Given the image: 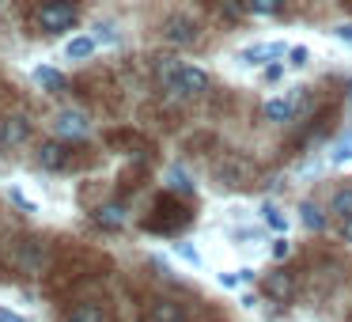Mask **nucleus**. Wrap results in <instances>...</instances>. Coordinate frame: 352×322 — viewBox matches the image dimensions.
Here are the masks:
<instances>
[{
    "instance_id": "nucleus-1",
    "label": "nucleus",
    "mask_w": 352,
    "mask_h": 322,
    "mask_svg": "<svg viewBox=\"0 0 352 322\" xmlns=\"http://www.w3.org/2000/svg\"><path fill=\"white\" fill-rule=\"evenodd\" d=\"M160 80H163V92L170 99H193L208 87V72L197 69V65H178L175 57H163L160 65Z\"/></svg>"
},
{
    "instance_id": "nucleus-2",
    "label": "nucleus",
    "mask_w": 352,
    "mask_h": 322,
    "mask_svg": "<svg viewBox=\"0 0 352 322\" xmlns=\"http://www.w3.org/2000/svg\"><path fill=\"white\" fill-rule=\"evenodd\" d=\"M72 23H76V8H72L69 0H50V4H42V12H38L42 31L57 34V31H69Z\"/></svg>"
},
{
    "instance_id": "nucleus-3",
    "label": "nucleus",
    "mask_w": 352,
    "mask_h": 322,
    "mask_svg": "<svg viewBox=\"0 0 352 322\" xmlns=\"http://www.w3.org/2000/svg\"><path fill=\"white\" fill-rule=\"evenodd\" d=\"M163 39L175 42V46H190L193 39H197V23L186 16H170L167 23H163Z\"/></svg>"
},
{
    "instance_id": "nucleus-4",
    "label": "nucleus",
    "mask_w": 352,
    "mask_h": 322,
    "mask_svg": "<svg viewBox=\"0 0 352 322\" xmlns=\"http://www.w3.org/2000/svg\"><path fill=\"white\" fill-rule=\"evenodd\" d=\"M31 137V125H27V118H4L0 122V148H19L23 140Z\"/></svg>"
},
{
    "instance_id": "nucleus-5",
    "label": "nucleus",
    "mask_w": 352,
    "mask_h": 322,
    "mask_svg": "<svg viewBox=\"0 0 352 322\" xmlns=\"http://www.w3.org/2000/svg\"><path fill=\"white\" fill-rule=\"evenodd\" d=\"M54 125H57L61 137H87V118L80 114V110H61Z\"/></svg>"
},
{
    "instance_id": "nucleus-6",
    "label": "nucleus",
    "mask_w": 352,
    "mask_h": 322,
    "mask_svg": "<svg viewBox=\"0 0 352 322\" xmlns=\"http://www.w3.org/2000/svg\"><path fill=\"white\" fill-rule=\"evenodd\" d=\"M284 54V42H265V46H246L239 50V61L243 65H261V61H273V57Z\"/></svg>"
},
{
    "instance_id": "nucleus-7",
    "label": "nucleus",
    "mask_w": 352,
    "mask_h": 322,
    "mask_svg": "<svg viewBox=\"0 0 352 322\" xmlns=\"http://www.w3.org/2000/svg\"><path fill=\"white\" fill-rule=\"evenodd\" d=\"M292 114H296V99H269L265 103V118L269 122H292Z\"/></svg>"
},
{
    "instance_id": "nucleus-8",
    "label": "nucleus",
    "mask_w": 352,
    "mask_h": 322,
    "mask_svg": "<svg viewBox=\"0 0 352 322\" xmlns=\"http://www.w3.org/2000/svg\"><path fill=\"white\" fill-rule=\"evenodd\" d=\"M329 213L337 216V220H352V186H341V190L333 193V201H329Z\"/></svg>"
},
{
    "instance_id": "nucleus-9",
    "label": "nucleus",
    "mask_w": 352,
    "mask_h": 322,
    "mask_svg": "<svg viewBox=\"0 0 352 322\" xmlns=\"http://www.w3.org/2000/svg\"><path fill=\"white\" fill-rule=\"evenodd\" d=\"M38 163L46 171H57V167H65V148L57 144V140H50V144H42L38 148Z\"/></svg>"
},
{
    "instance_id": "nucleus-10",
    "label": "nucleus",
    "mask_w": 352,
    "mask_h": 322,
    "mask_svg": "<svg viewBox=\"0 0 352 322\" xmlns=\"http://www.w3.org/2000/svg\"><path fill=\"white\" fill-rule=\"evenodd\" d=\"M65 322H107V314H102L99 303H80L65 314Z\"/></svg>"
},
{
    "instance_id": "nucleus-11",
    "label": "nucleus",
    "mask_w": 352,
    "mask_h": 322,
    "mask_svg": "<svg viewBox=\"0 0 352 322\" xmlns=\"http://www.w3.org/2000/svg\"><path fill=\"white\" fill-rule=\"evenodd\" d=\"M265 292H269L273 299H288L292 292H296V284H292V277H288V273H273V277L265 281Z\"/></svg>"
},
{
    "instance_id": "nucleus-12",
    "label": "nucleus",
    "mask_w": 352,
    "mask_h": 322,
    "mask_svg": "<svg viewBox=\"0 0 352 322\" xmlns=\"http://www.w3.org/2000/svg\"><path fill=\"white\" fill-rule=\"evenodd\" d=\"M144 322H182V311H178L175 303H167V299H163V303L148 307V319Z\"/></svg>"
},
{
    "instance_id": "nucleus-13",
    "label": "nucleus",
    "mask_w": 352,
    "mask_h": 322,
    "mask_svg": "<svg viewBox=\"0 0 352 322\" xmlns=\"http://www.w3.org/2000/svg\"><path fill=\"white\" fill-rule=\"evenodd\" d=\"M95 54V39H87V34H80V39H72L69 46H65V57L69 61H84V57Z\"/></svg>"
},
{
    "instance_id": "nucleus-14",
    "label": "nucleus",
    "mask_w": 352,
    "mask_h": 322,
    "mask_svg": "<svg viewBox=\"0 0 352 322\" xmlns=\"http://www.w3.org/2000/svg\"><path fill=\"white\" fill-rule=\"evenodd\" d=\"M299 220H303L311 231H322V228H326V216H322V208L311 205V201H303V205H299Z\"/></svg>"
},
{
    "instance_id": "nucleus-15",
    "label": "nucleus",
    "mask_w": 352,
    "mask_h": 322,
    "mask_svg": "<svg viewBox=\"0 0 352 322\" xmlns=\"http://www.w3.org/2000/svg\"><path fill=\"white\" fill-rule=\"evenodd\" d=\"M34 84L46 87V92H57L65 80H61V72H57V69H50V65H38V69H34Z\"/></svg>"
},
{
    "instance_id": "nucleus-16",
    "label": "nucleus",
    "mask_w": 352,
    "mask_h": 322,
    "mask_svg": "<svg viewBox=\"0 0 352 322\" xmlns=\"http://www.w3.org/2000/svg\"><path fill=\"white\" fill-rule=\"evenodd\" d=\"M95 220H99L102 228H118V224L125 220V208L118 205V201H114V205H102L99 213H95Z\"/></svg>"
},
{
    "instance_id": "nucleus-17",
    "label": "nucleus",
    "mask_w": 352,
    "mask_h": 322,
    "mask_svg": "<svg viewBox=\"0 0 352 322\" xmlns=\"http://www.w3.org/2000/svg\"><path fill=\"white\" fill-rule=\"evenodd\" d=\"M333 163H344V160H352V133H344L341 140L333 144V155H329Z\"/></svg>"
},
{
    "instance_id": "nucleus-18",
    "label": "nucleus",
    "mask_w": 352,
    "mask_h": 322,
    "mask_svg": "<svg viewBox=\"0 0 352 322\" xmlns=\"http://www.w3.org/2000/svg\"><path fill=\"white\" fill-rule=\"evenodd\" d=\"M276 8H280V0H246V12H254V16H273Z\"/></svg>"
},
{
    "instance_id": "nucleus-19",
    "label": "nucleus",
    "mask_w": 352,
    "mask_h": 322,
    "mask_svg": "<svg viewBox=\"0 0 352 322\" xmlns=\"http://www.w3.org/2000/svg\"><path fill=\"white\" fill-rule=\"evenodd\" d=\"M261 213H265V224H269V228H276V231H288V220H284V213H280V208L265 205Z\"/></svg>"
},
{
    "instance_id": "nucleus-20",
    "label": "nucleus",
    "mask_w": 352,
    "mask_h": 322,
    "mask_svg": "<svg viewBox=\"0 0 352 322\" xmlns=\"http://www.w3.org/2000/svg\"><path fill=\"white\" fill-rule=\"evenodd\" d=\"M167 178H170V186H175V190H182V193H190V190H193V182H190V178H186V175H182V171H178V167L170 171Z\"/></svg>"
},
{
    "instance_id": "nucleus-21",
    "label": "nucleus",
    "mask_w": 352,
    "mask_h": 322,
    "mask_svg": "<svg viewBox=\"0 0 352 322\" xmlns=\"http://www.w3.org/2000/svg\"><path fill=\"white\" fill-rule=\"evenodd\" d=\"M220 12H223L228 19H239V16H243V8H239V0H220Z\"/></svg>"
},
{
    "instance_id": "nucleus-22",
    "label": "nucleus",
    "mask_w": 352,
    "mask_h": 322,
    "mask_svg": "<svg viewBox=\"0 0 352 322\" xmlns=\"http://www.w3.org/2000/svg\"><path fill=\"white\" fill-rule=\"evenodd\" d=\"M288 57H292L288 65H296V69H299V65H307V46H292V50H288Z\"/></svg>"
},
{
    "instance_id": "nucleus-23",
    "label": "nucleus",
    "mask_w": 352,
    "mask_h": 322,
    "mask_svg": "<svg viewBox=\"0 0 352 322\" xmlns=\"http://www.w3.org/2000/svg\"><path fill=\"white\" fill-rule=\"evenodd\" d=\"M288 254H292V243H288V239H276V243H273V258L280 261V258H288Z\"/></svg>"
},
{
    "instance_id": "nucleus-24",
    "label": "nucleus",
    "mask_w": 352,
    "mask_h": 322,
    "mask_svg": "<svg viewBox=\"0 0 352 322\" xmlns=\"http://www.w3.org/2000/svg\"><path fill=\"white\" fill-rule=\"evenodd\" d=\"M178 254H182L186 261H193V266H201V254L193 250V246H186V243H178Z\"/></svg>"
},
{
    "instance_id": "nucleus-25",
    "label": "nucleus",
    "mask_w": 352,
    "mask_h": 322,
    "mask_svg": "<svg viewBox=\"0 0 352 322\" xmlns=\"http://www.w3.org/2000/svg\"><path fill=\"white\" fill-rule=\"evenodd\" d=\"M280 76H284V65H280V61H273V65L265 69V80L273 84V80H280Z\"/></svg>"
},
{
    "instance_id": "nucleus-26",
    "label": "nucleus",
    "mask_w": 352,
    "mask_h": 322,
    "mask_svg": "<svg viewBox=\"0 0 352 322\" xmlns=\"http://www.w3.org/2000/svg\"><path fill=\"white\" fill-rule=\"evenodd\" d=\"M333 34H337L341 42H352V23H337V27H333Z\"/></svg>"
},
{
    "instance_id": "nucleus-27",
    "label": "nucleus",
    "mask_w": 352,
    "mask_h": 322,
    "mask_svg": "<svg viewBox=\"0 0 352 322\" xmlns=\"http://www.w3.org/2000/svg\"><path fill=\"white\" fill-rule=\"evenodd\" d=\"M0 322H27L19 311H8V307H0Z\"/></svg>"
},
{
    "instance_id": "nucleus-28",
    "label": "nucleus",
    "mask_w": 352,
    "mask_h": 322,
    "mask_svg": "<svg viewBox=\"0 0 352 322\" xmlns=\"http://www.w3.org/2000/svg\"><path fill=\"white\" fill-rule=\"evenodd\" d=\"M239 281H243V277H239V273H235V277H231V273H228V277H223V273H220V284H223V288H235V284H239Z\"/></svg>"
},
{
    "instance_id": "nucleus-29",
    "label": "nucleus",
    "mask_w": 352,
    "mask_h": 322,
    "mask_svg": "<svg viewBox=\"0 0 352 322\" xmlns=\"http://www.w3.org/2000/svg\"><path fill=\"white\" fill-rule=\"evenodd\" d=\"M341 235H344V243H352V220L341 224Z\"/></svg>"
}]
</instances>
